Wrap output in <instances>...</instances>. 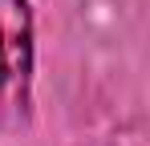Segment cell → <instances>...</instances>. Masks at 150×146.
I'll list each match as a JSON object with an SVG mask.
<instances>
[{
	"label": "cell",
	"instance_id": "1",
	"mask_svg": "<svg viewBox=\"0 0 150 146\" xmlns=\"http://www.w3.org/2000/svg\"><path fill=\"white\" fill-rule=\"evenodd\" d=\"M33 69V16L25 0H0V106L25 97Z\"/></svg>",
	"mask_w": 150,
	"mask_h": 146
}]
</instances>
